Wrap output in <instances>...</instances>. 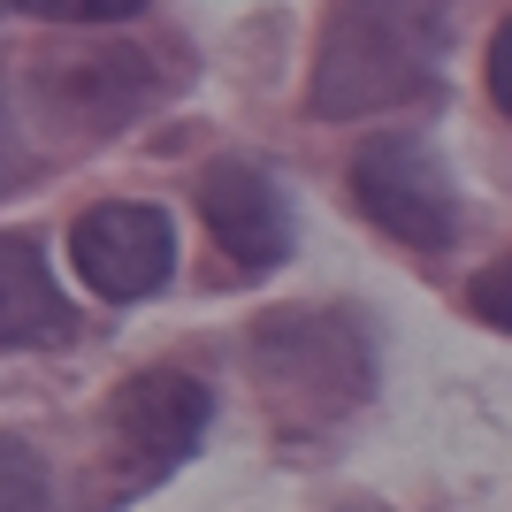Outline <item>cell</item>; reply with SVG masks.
I'll list each match as a JSON object with an SVG mask.
<instances>
[{
    "label": "cell",
    "instance_id": "cell-1",
    "mask_svg": "<svg viewBox=\"0 0 512 512\" xmlns=\"http://www.w3.org/2000/svg\"><path fill=\"white\" fill-rule=\"evenodd\" d=\"M444 46H451V0H337L314 46L306 115L360 123V115L421 100L444 69Z\"/></svg>",
    "mask_w": 512,
    "mask_h": 512
},
{
    "label": "cell",
    "instance_id": "cell-2",
    "mask_svg": "<svg viewBox=\"0 0 512 512\" xmlns=\"http://www.w3.org/2000/svg\"><path fill=\"white\" fill-rule=\"evenodd\" d=\"M245 367L260 383V406L291 436L337 428L344 413H360L375 398V344H367L360 314H344V306H276V314H260Z\"/></svg>",
    "mask_w": 512,
    "mask_h": 512
},
{
    "label": "cell",
    "instance_id": "cell-3",
    "mask_svg": "<svg viewBox=\"0 0 512 512\" xmlns=\"http://www.w3.org/2000/svg\"><path fill=\"white\" fill-rule=\"evenodd\" d=\"M207 421H214V398H207L199 375H184V367H146V375L115 383V398H107V436H100V474L107 482H100L92 505L123 512L146 490H161V482L199 451Z\"/></svg>",
    "mask_w": 512,
    "mask_h": 512
},
{
    "label": "cell",
    "instance_id": "cell-4",
    "mask_svg": "<svg viewBox=\"0 0 512 512\" xmlns=\"http://www.w3.org/2000/svg\"><path fill=\"white\" fill-rule=\"evenodd\" d=\"M352 199L375 230H390L413 253L459 245V184H451L444 153L428 138H375L352 161Z\"/></svg>",
    "mask_w": 512,
    "mask_h": 512
},
{
    "label": "cell",
    "instance_id": "cell-5",
    "mask_svg": "<svg viewBox=\"0 0 512 512\" xmlns=\"http://www.w3.org/2000/svg\"><path fill=\"white\" fill-rule=\"evenodd\" d=\"M69 268L100 306L161 299L176 276V222L153 199H100L69 222Z\"/></svg>",
    "mask_w": 512,
    "mask_h": 512
},
{
    "label": "cell",
    "instance_id": "cell-6",
    "mask_svg": "<svg viewBox=\"0 0 512 512\" xmlns=\"http://www.w3.org/2000/svg\"><path fill=\"white\" fill-rule=\"evenodd\" d=\"M199 222H207V237L222 245V260L245 268V276L283 268L291 245H299L291 192H283L260 161H245V153H222V161L199 169Z\"/></svg>",
    "mask_w": 512,
    "mask_h": 512
},
{
    "label": "cell",
    "instance_id": "cell-7",
    "mask_svg": "<svg viewBox=\"0 0 512 512\" xmlns=\"http://www.w3.org/2000/svg\"><path fill=\"white\" fill-rule=\"evenodd\" d=\"M39 100L54 115V130L69 138H107V130H123L146 115L153 100V69L146 54H130V46H77V54H54L39 69Z\"/></svg>",
    "mask_w": 512,
    "mask_h": 512
},
{
    "label": "cell",
    "instance_id": "cell-8",
    "mask_svg": "<svg viewBox=\"0 0 512 512\" xmlns=\"http://www.w3.org/2000/svg\"><path fill=\"white\" fill-rule=\"evenodd\" d=\"M77 306L46 268V245L31 230H0V352H46L69 344Z\"/></svg>",
    "mask_w": 512,
    "mask_h": 512
},
{
    "label": "cell",
    "instance_id": "cell-9",
    "mask_svg": "<svg viewBox=\"0 0 512 512\" xmlns=\"http://www.w3.org/2000/svg\"><path fill=\"white\" fill-rule=\"evenodd\" d=\"M46 505H54V474H46L39 444L0 428V512H46Z\"/></svg>",
    "mask_w": 512,
    "mask_h": 512
},
{
    "label": "cell",
    "instance_id": "cell-10",
    "mask_svg": "<svg viewBox=\"0 0 512 512\" xmlns=\"http://www.w3.org/2000/svg\"><path fill=\"white\" fill-rule=\"evenodd\" d=\"M23 16H39V23H130V16H146V0H16Z\"/></svg>",
    "mask_w": 512,
    "mask_h": 512
},
{
    "label": "cell",
    "instance_id": "cell-11",
    "mask_svg": "<svg viewBox=\"0 0 512 512\" xmlns=\"http://www.w3.org/2000/svg\"><path fill=\"white\" fill-rule=\"evenodd\" d=\"M23 169H31V153H23V123H16V107L0 100V192H16Z\"/></svg>",
    "mask_w": 512,
    "mask_h": 512
},
{
    "label": "cell",
    "instance_id": "cell-12",
    "mask_svg": "<svg viewBox=\"0 0 512 512\" xmlns=\"http://www.w3.org/2000/svg\"><path fill=\"white\" fill-rule=\"evenodd\" d=\"M490 100L512 107V23L497 31V46H490Z\"/></svg>",
    "mask_w": 512,
    "mask_h": 512
}]
</instances>
